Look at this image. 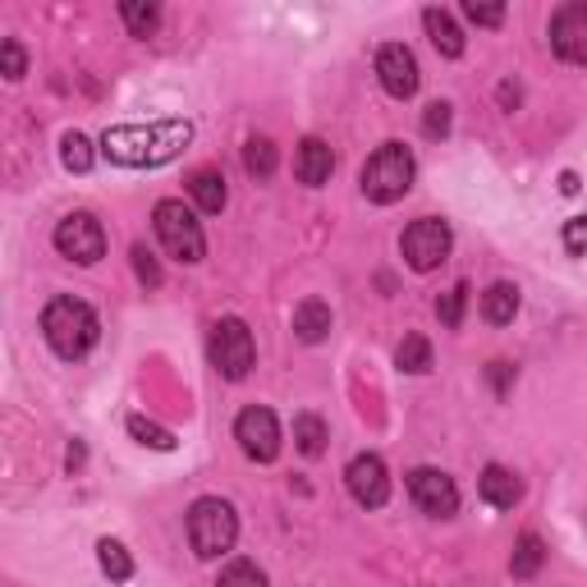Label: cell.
I'll list each match as a JSON object with an SVG mask.
<instances>
[{"instance_id": "6da1fadb", "label": "cell", "mask_w": 587, "mask_h": 587, "mask_svg": "<svg viewBox=\"0 0 587 587\" xmlns=\"http://www.w3.org/2000/svg\"><path fill=\"white\" fill-rule=\"evenodd\" d=\"M193 138L189 120H151V124H115L101 138V151L115 166H166L180 157V147Z\"/></svg>"}, {"instance_id": "7a4b0ae2", "label": "cell", "mask_w": 587, "mask_h": 587, "mask_svg": "<svg viewBox=\"0 0 587 587\" xmlns=\"http://www.w3.org/2000/svg\"><path fill=\"white\" fill-rule=\"evenodd\" d=\"M42 330H46V345L56 349L65 363L83 359V353L97 345V336H101L97 313L88 308L83 298H50L46 313H42Z\"/></svg>"}, {"instance_id": "3957f363", "label": "cell", "mask_w": 587, "mask_h": 587, "mask_svg": "<svg viewBox=\"0 0 587 587\" xmlns=\"http://www.w3.org/2000/svg\"><path fill=\"white\" fill-rule=\"evenodd\" d=\"M239 538V519H235V505L221 500V496H202L189 509V542L202 560H216L235 546Z\"/></svg>"}, {"instance_id": "277c9868", "label": "cell", "mask_w": 587, "mask_h": 587, "mask_svg": "<svg viewBox=\"0 0 587 587\" xmlns=\"http://www.w3.org/2000/svg\"><path fill=\"white\" fill-rule=\"evenodd\" d=\"M151 225H157V239H161V248L170 252L174 262H184V267L202 262V252H207V239H202V225H197V216L184 207V202H174V197L157 202V212H151Z\"/></svg>"}, {"instance_id": "5b68a950", "label": "cell", "mask_w": 587, "mask_h": 587, "mask_svg": "<svg viewBox=\"0 0 587 587\" xmlns=\"http://www.w3.org/2000/svg\"><path fill=\"white\" fill-rule=\"evenodd\" d=\"M408 189H414V157H408V147L386 143L381 151H372L363 166V193L381 202V207H391Z\"/></svg>"}, {"instance_id": "8992f818", "label": "cell", "mask_w": 587, "mask_h": 587, "mask_svg": "<svg viewBox=\"0 0 587 587\" xmlns=\"http://www.w3.org/2000/svg\"><path fill=\"white\" fill-rule=\"evenodd\" d=\"M212 368L225 381H244L252 372V359H258V345H252V330L239 317H225L212 326Z\"/></svg>"}, {"instance_id": "52a82bcc", "label": "cell", "mask_w": 587, "mask_h": 587, "mask_svg": "<svg viewBox=\"0 0 587 587\" xmlns=\"http://www.w3.org/2000/svg\"><path fill=\"white\" fill-rule=\"evenodd\" d=\"M450 225L445 221H437V216H422V221H414L404 229V239H399V248H404V258H408V267L414 271H437L445 258H450Z\"/></svg>"}, {"instance_id": "ba28073f", "label": "cell", "mask_w": 587, "mask_h": 587, "mask_svg": "<svg viewBox=\"0 0 587 587\" xmlns=\"http://www.w3.org/2000/svg\"><path fill=\"white\" fill-rule=\"evenodd\" d=\"M56 248L69 262L92 267V262H101V252H106V229H101V221L88 216V212H69L56 225Z\"/></svg>"}, {"instance_id": "9c48e42d", "label": "cell", "mask_w": 587, "mask_h": 587, "mask_svg": "<svg viewBox=\"0 0 587 587\" xmlns=\"http://www.w3.org/2000/svg\"><path fill=\"white\" fill-rule=\"evenodd\" d=\"M235 441L244 445L248 459H258V464H271V459L280 454V422L271 408H244V414L235 418Z\"/></svg>"}, {"instance_id": "30bf717a", "label": "cell", "mask_w": 587, "mask_h": 587, "mask_svg": "<svg viewBox=\"0 0 587 587\" xmlns=\"http://www.w3.org/2000/svg\"><path fill=\"white\" fill-rule=\"evenodd\" d=\"M408 496H414V505L431 519H450L459 509V487L441 469H414L408 473Z\"/></svg>"}, {"instance_id": "8fae6325", "label": "cell", "mask_w": 587, "mask_h": 587, "mask_svg": "<svg viewBox=\"0 0 587 587\" xmlns=\"http://www.w3.org/2000/svg\"><path fill=\"white\" fill-rule=\"evenodd\" d=\"M551 46L560 60L569 65H587V5H560L551 19Z\"/></svg>"}, {"instance_id": "7c38bea8", "label": "cell", "mask_w": 587, "mask_h": 587, "mask_svg": "<svg viewBox=\"0 0 587 587\" xmlns=\"http://www.w3.org/2000/svg\"><path fill=\"white\" fill-rule=\"evenodd\" d=\"M345 482H349V496L359 500L363 509H381L391 500V477H386V464L376 454H359L353 464L345 469Z\"/></svg>"}, {"instance_id": "4fadbf2b", "label": "cell", "mask_w": 587, "mask_h": 587, "mask_svg": "<svg viewBox=\"0 0 587 587\" xmlns=\"http://www.w3.org/2000/svg\"><path fill=\"white\" fill-rule=\"evenodd\" d=\"M376 74H381V88L399 101L418 92V60H414V50L399 46V42L376 50Z\"/></svg>"}, {"instance_id": "5bb4252c", "label": "cell", "mask_w": 587, "mask_h": 587, "mask_svg": "<svg viewBox=\"0 0 587 587\" xmlns=\"http://www.w3.org/2000/svg\"><path fill=\"white\" fill-rule=\"evenodd\" d=\"M330 170H336V151H330L321 138H303L298 143V157H294V174L308 189H321L330 180Z\"/></svg>"}, {"instance_id": "9a60e30c", "label": "cell", "mask_w": 587, "mask_h": 587, "mask_svg": "<svg viewBox=\"0 0 587 587\" xmlns=\"http://www.w3.org/2000/svg\"><path fill=\"white\" fill-rule=\"evenodd\" d=\"M477 487H482V500H487L492 509H515L519 496H523V482L509 473V469H500V464H487V469H482Z\"/></svg>"}, {"instance_id": "2e32d148", "label": "cell", "mask_w": 587, "mask_h": 587, "mask_svg": "<svg viewBox=\"0 0 587 587\" xmlns=\"http://www.w3.org/2000/svg\"><path fill=\"white\" fill-rule=\"evenodd\" d=\"M294 330H298L303 345H321V340L330 336V303L303 298L298 308H294Z\"/></svg>"}, {"instance_id": "e0dca14e", "label": "cell", "mask_w": 587, "mask_h": 587, "mask_svg": "<svg viewBox=\"0 0 587 587\" xmlns=\"http://www.w3.org/2000/svg\"><path fill=\"white\" fill-rule=\"evenodd\" d=\"M422 23H427L431 46H437L445 60H459V56H464V33L454 29V19H450L445 10H427V14H422Z\"/></svg>"}, {"instance_id": "ac0fdd59", "label": "cell", "mask_w": 587, "mask_h": 587, "mask_svg": "<svg viewBox=\"0 0 587 587\" xmlns=\"http://www.w3.org/2000/svg\"><path fill=\"white\" fill-rule=\"evenodd\" d=\"M189 193H193V202L207 216L225 212V202H229V189H225V174L221 170H197L193 180H189Z\"/></svg>"}, {"instance_id": "d6986e66", "label": "cell", "mask_w": 587, "mask_h": 587, "mask_svg": "<svg viewBox=\"0 0 587 587\" xmlns=\"http://www.w3.org/2000/svg\"><path fill=\"white\" fill-rule=\"evenodd\" d=\"M515 313H519V290L515 285H492L487 294H482V317H487L492 326H509L515 321Z\"/></svg>"}, {"instance_id": "ffe728a7", "label": "cell", "mask_w": 587, "mask_h": 587, "mask_svg": "<svg viewBox=\"0 0 587 587\" xmlns=\"http://www.w3.org/2000/svg\"><path fill=\"white\" fill-rule=\"evenodd\" d=\"M542 560H546V546L538 532H523L519 546H515V560H509V569H515V578H532L542 569Z\"/></svg>"}, {"instance_id": "44dd1931", "label": "cell", "mask_w": 587, "mask_h": 587, "mask_svg": "<svg viewBox=\"0 0 587 587\" xmlns=\"http://www.w3.org/2000/svg\"><path fill=\"white\" fill-rule=\"evenodd\" d=\"M244 170L252 174V180H271L275 174V147L267 138H248L244 143Z\"/></svg>"}, {"instance_id": "7402d4cb", "label": "cell", "mask_w": 587, "mask_h": 587, "mask_svg": "<svg viewBox=\"0 0 587 587\" xmlns=\"http://www.w3.org/2000/svg\"><path fill=\"white\" fill-rule=\"evenodd\" d=\"M120 19H124V29H129L134 37H151L157 33V23H161V10L157 5H138V0H124Z\"/></svg>"}, {"instance_id": "603a6c76", "label": "cell", "mask_w": 587, "mask_h": 587, "mask_svg": "<svg viewBox=\"0 0 587 587\" xmlns=\"http://www.w3.org/2000/svg\"><path fill=\"white\" fill-rule=\"evenodd\" d=\"M97 560H101V569H106V578H115V583H129L134 578V560H129V551H124L120 542H101L97 546Z\"/></svg>"}, {"instance_id": "cb8c5ba5", "label": "cell", "mask_w": 587, "mask_h": 587, "mask_svg": "<svg viewBox=\"0 0 587 587\" xmlns=\"http://www.w3.org/2000/svg\"><path fill=\"white\" fill-rule=\"evenodd\" d=\"M395 363H399L404 372H414V376L431 372V345H427L422 336H404V345H399V353H395Z\"/></svg>"}, {"instance_id": "d4e9b609", "label": "cell", "mask_w": 587, "mask_h": 587, "mask_svg": "<svg viewBox=\"0 0 587 587\" xmlns=\"http://www.w3.org/2000/svg\"><path fill=\"white\" fill-rule=\"evenodd\" d=\"M294 441H298V450L308 454V459H317V454L326 450V422H321V418H313V414L294 418Z\"/></svg>"}, {"instance_id": "484cf974", "label": "cell", "mask_w": 587, "mask_h": 587, "mask_svg": "<svg viewBox=\"0 0 587 587\" xmlns=\"http://www.w3.org/2000/svg\"><path fill=\"white\" fill-rule=\"evenodd\" d=\"M60 161H65V170H74V174L92 170V143H88L83 134H65V143H60Z\"/></svg>"}, {"instance_id": "4316f807", "label": "cell", "mask_w": 587, "mask_h": 587, "mask_svg": "<svg viewBox=\"0 0 587 587\" xmlns=\"http://www.w3.org/2000/svg\"><path fill=\"white\" fill-rule=\"evenodd\" d=\"M216 587H267V574L252 565V560H235V565L216 578Z\"/></svg>"}, {"instance_id": "83f0119b", "label": "cell", "mask_w": 587, "mask_h": 587, "mask_svg": "<svg viewBox=\"0 0 587 587\" xmlns=\"http://www.w3.org/2000/svg\"><path fill=\"white\" fill-rule=\"evenodd\" d=\"M129 437H138L143 445H151V450H174V437L166 427H157V422H147L143 414H134L129 418Z\"/></svg>"}, {"instance_id": "f1b7e54d", "label": "cell", "mask_w": 587, "mask_h": 587, "mask_svg": "<svg viewBox=\"0 0 587 587\" xmlns=\"http://www.w3.org/2000/svg\"><path fill=\"white\" fill-rule=\"evenodd\" d=\"M464 298H469V285H454V290L437 303V317H441L445 326H459V321H464Z\"/></svg>"}, {"instance_id": "f546056e", "label": "cell", "mask_w": 587, "mask_h": 587, "mask_svg": "<svg viewBox=\"0 0 587 587\" xmlns=\"http://www.w3.org/2000/svg\"><path fill=\"white\" fill-rule=\"evenodd\" d=\"M0 65H5V79H10V83H19L23 69H29V60H23V46H19L14 37L0 42Z\"/></svg>"}, {"instance_id": "4dcf8cb0", "label": "cell", "mask_w": 587, "mask_h": 587, "mask_svg": "<svg viewBox=\"0 0 587 587\" xmlns=\"http://www.w3.org/2000/svg\"><path fill=\"white\" fill-rule=\"evenodd\" d=\"M422 134H427V138H445V134H450V106H445V101H431V106H427Z\"/></svg>"}, {"instance_id": "1f68e13d", "label": "cell", "mask_w": 587, "mask_h": 587, "mask_svg": "<svg viewBox=\"0 0 587 587\" xmlns=\"http://www.w3.org/2000/svg\"><path fill=\"white\" fill-rule=\"evenodd\" d=\"M134 271H138V280H143L147 290H157V285H161V267H157V258H151V252H147L143 244L134 248Z\"/></svg>"}, {"instance_id": "d6a6232c", "label": "cell", "mask_w": 587, "mask_h": 587, "mask_svg": "<svg viewBox=\"0 0 587 587\" xmlns=\"http://www.w3.org/2000/svg\"><path fill=\"white\" fill-rule=\"evenodd\" d=\"M464 14L473 23H482V29H500V23H505V5H477V0H469Z\"/></svg>"}, {"instance_id": "836d02e7", "label": "cell", "mask_w": 587, "mask_h": 587, "mask_svg": "<svg viewBox=\"0 0 587 587\" xmlns=\"http://www.w3.org/2000/svg\"><path fill=\"white\" fill-rule=\"evenodd\" d=\"M565 248L574 252V258H583V252H587V216H574L565 225Z\"/></svg>"}, {"instance_id": "e575fe53", "label": "cell", "mask_w": 587, "mask_h": 587, "mask_svg": "<svg viewBox=\"0 0 587 587\" xmlns=\"http://www.w3.org/2000/svg\"><path fill=\"white\" fill-rule=\"evenodd\" d=\"M492 381H496V391H505V381H509V363H492Z\"/></svg>"}]
</instances>
